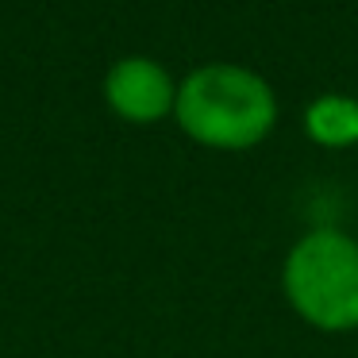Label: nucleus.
Returning <instances> with one entry per match:
<instances>
[{
    "mask_svg": "<svg viewBox=\"0 0 358 358\" xmlns=\"http://www.w3.org/2000/svg\"><path fill=\"white\" fill-rule=\"evenodd\" d=\"M304 135L324 150H347L358 143V101L347 93H324L304 108Z\"/></svg>",
    "mask_w": 358,
    "mask_h": 358,
    "instance_id": "nucleus-4",
    "label": "nucleus"
},
{
    "mask_svg": "<svg viewBox=\"0 0 358 358\" xmlns=\"http://www.w3.org/2000/svg\"><path fill=\"white\" fill-rule=\"evenodd\" d=\"M173 116L201 147L250 150L270 139L278 124V96L262 73L235 62H212L181 81Z\"/></svg>",
    "mask_w": 358,
    "mask_h": 358,
    "instance_id": "nucleus-1",
    "label": "nucleus"
},
{
    "mask_svg": "<svg viewBox=\"0 0 358 358\" xmlns=\"http://www.w3.org/2000/svg\"><path fill=\"white\" fill-rule=\"evenodd\" d=\"M104 96L131 124H155L178 104V89H173L170 73L150 58L116 62L108 70V81H104Z\"/></svg>",
    "mask_w": 358,
    "mask_h": 358,
    "instance_id": "nucleus-3",
    "label": "nucleus"
},
{
    "mask_svg": "<svg viewBox=\"0 0 358 358\" xmlns=\"http://www.w3.org/2000/svg\"><path fill=\"white\" fill-rule=\"evenodd\" d=\"M281 293L316 331H358V239L339 227L304 231L281 262Z\"/></svg>",
    "mask_w": 358,
    "mask_h": 358,
    "instance_id": "nucleus-2",
    "label": "nucleus"
}]
</instances>
